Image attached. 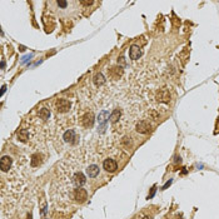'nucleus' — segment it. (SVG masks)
Here are the masks:
<instances>
[{
    "label": "nucleus",
    "mask_w": 219,
    "mask_h": 219,
    "mask_svg": "<svg viewBox=\"0 0 219 219\" xmlns=\"http://www.w3.org/2000/svg\"><path fill=\"white\" fill-rule=\"evenodd\" d=\"M103 168L106 170L108 173H114L116 169H118V164H116V162L114 159H105L104 163H103Z\"/></svg>",
    "instance_id": "1"
},
{
    "label": "nucleus",
    "mask_w": 219,
    "mask_h": 219,
    "mask_svg": "<svg viewBox=\"0 0 219 219\" xmlns=\"http://www.w3.org/2000/svg\"><path fill=\"white\" fill-rule=\"evenodd\" d=\"M70 109V101L66 99H58L56 101V110L59 113H65Z\"/></svg>",
    "instance_id": "2"
},
{
    "label": "nucleus",
    "mask_w": 219,
    "mask_h": 219,
    "mask_svg": "<svg viewBox=\"0 0 219 219\" xmlns=\"http://www.w3.org/2000/svg\"><path fill=\"white\" fill-rule=\"evenodd\" d=\"M150 130H152V126L145 120H142L137 124V132L140 133V134H147V133H149Z\"/></svg>",
    "instance_id": "3"
},
{
    "label": "nucleus",
    "mask_w": 219,
    "mask_h": 219,
    "mask_svg": "<svg viewBox=\"0 0 219 219\" xmlns=\"http://www.w3.org/2000/svg\"><path fill=\"white\" fill-rule=\"evenodd\" d=\"M94 124V115L93 113H87L82 118V125L85 128H92Z\"/></svg>",
    "instance_id": "4"
},
{
    "label": "nucleus",
    "mask_w": 219,
    "mask_h": 219,
    "mask_svg": "<svg viewBox=\"0 0 219 219\" xmlns=\"http://www.w3.org/2000/svg\"><path fill=\"white\" fill-rule=\"evenodd\" d=\"M63 139H64V142H66V143H69V144L75 143V139H77L75 132H74L73 129L66 130L65 133H64V135H63Z\"/></svg>",
    "instance_id": "5"
},
{
    "label": "nucleus",
    "mask_w": 219,
    "mask_h": 219,
    "mask_svg": "<svg viewBox=\"0 0 219 219\" xmlns=\"http://www.w3.org/2000/svg\"><path fill=\"white\" fill-rule=\"evenodd\" d=\"M157 100L160 103H168L170 100V94L167 89H162L160 92L157 94Z\"/></svg>",
    "instance_id": "6"
},
{
    "label": "nucleus",
    "mask_w": 219,
    "mask_h": 219,
    "mask_svg": "<svg viewBox=\"0 0 219 219\" xmlns=\"http://www.w3.org/2000/svg\"><path fill=\"white\" fill-rule=\"evenodd\" d=\"M129 56H130V59H133V60H138L142 56V49L138 45H133L130 48Z\"/></svg>",
    "instance_id": "7"
},
{
    "label": "nucleus",
    "mask_w": 219,
    "mask_h": 219,
    "mask_svg": "<svg viewBox=\"0 0 219 219\" xmlns=\"http://www.w3.org/2000/svg\"><path fill=\"white\" fill-rule=\"evenodd\" d=\"M0 167H1V170L3 172H8V170L10 169V167H12V158L5 155L1 158V160H0Z\"/></svg>",
    "instance_id": "8"
},
{
    "label": "nucleus",
    "mask_w": 219,
    "mask_h": 219,
    "mask_svg": "<svg viewBox=\"0 0 219 219\" xmlns=\"http://www.w3.org/2000/svg\"><path fill=\"white\" fill-rule=\"evenodd\" d=\"M87 198H88V192L85 189L79 188V189L75 190V199H77V202L83 203V202H85V199H87Z\"/></svg>",
    "instance_id": "9"
},
{
    "label": "nucleus",
    "mask_w": 219,
    "mask_h": 219,
    "mask_svg": "<svg viewBox=\"0 0 219 219\" xmlns=\"http://www.w3.org/2000/svg\"><path fill=\"white\" fill-rule=\"evenodd\" d=\"M108 119H109V111L103 110L99 114V116H98V121H99V125H100L101 129H104V126L106 124V121H108Z\"/></svg>",
    "instance_id": "10"
},
{
    "label": "nucleus",
    "mask_w": 219,
    "mask_h": 219,
    "mask_svg": "<svg viewBox=\"0 0 219 219\" xmlns=\"http://www.w3.org/2000/svg\"><path fill=\"white\" fill-rule=\"evenodd\" d=\"M87 174H88L89 178L98 177V174H99V167H98V165H95V164L89 165L88 169H87Z\"/></svg>",
    "instance_id": "11"
},
{
    "label": "nucleus",
    "mask_w": 219,
    "mask_h": 219,
    "mask_svg": "<svg viewBox=\"0 0 219 219\" xmlns=\"http://www.w3.org/2000/svg\"><path fill=\"white\" fill-rule=\"evenodd\" d=\"M85 181H87V179H85L84 174L83 173H77L75 175H74V183H75L77 186H82L85 184Z\"/></svg>",
    "instance_id": "12"
},
{
    "label": "nucleus",
    "mask_w": 219,
    "mask_h": 219,
    "mask_svg": "<svg viewBox=\"0 0 219 219\" xmlns=\"http://www.w3.org/2000/svg\"><path fill=\"white\" fill-rule=\"evenodd\" d=\"M93 82H94V84L95 85H103L104 83H105V78H104V75L101 73H99V74H97V75L94 77V79H93Z\"/></svg>",
    "instance_id": "13"
},
{
    "label": "nucleus",
    "mask_w": 219,
    "mask_h": 219,
    "mask_svg": "<svg viewBox=\"0 0 219 219\" xmlns=\"http://www.w3.org/2000/svg\"><path fill=\"white\" fill-rule=\"evenodd\" d=\"M110 74H111V77H113L114 79H118L123 74V69L120 66L119 68H111L110 69Z\"/></svg>",
    "instance_id": "14"
},
{
    "label": "nucleus",
    "mask_w": 219,
    "mask_h": 219,
    "mask_svg": "<svg viewBox=\"0 0 219 219\" xmlns=\"http://www.w3.org/2000/svg\"><path fill=\"white\" fill-rule=\"evenodd\" d=\"M18 138L21 140V142H26L29 139V134H28V130L26 129H21L19 133H18Z\"/></svg>",
    "instance_id": "15"
},
{
    "label": "nucleus",
    "mask_w": 219,
    "mask_h": 219,
    "mask_svg": "<svg viewBox=\"0 0 219 219\" xmlns=\"http://www.w3.org/2000/svg\"><path fill=\"white\" fill-rule=\"evenodd\" d=\"M39 116H40L41 119H44V120L49 119V116H50V111H49V109H46V108H41V109L39 110Z\"/></svg>",
    "instance_id": "16"
},
{
    "label": "nucleus",
    "mask_w": 219,
    "mask_h": 219,
    "mask_svg": "<svg viewBox=\"0 0 219 219\" xmlns=\"http://www.w3.org/2000/svg\"><path fill=\"white\" fill-rule=\"evenodd\" d=\"M120 110L119 109H115L114 111H113V113H111V115H110V121L111 123H116V121H118V119L120 118Z\"/></svg>",
    "instance_id": "17"
},
{
    "label": "nucleus",
    "mask_w": 219,
    "mask_h": 219,
    "mask_svg": "<svg viewBox=\"0 0 219 219\" xmlns=\"http://www.w3.org/2000/svg\"><path fill=\"white\" fill-rule=\"evenodd\" d=\"M38 159H40L39 155H34V157H33V160H31V165H33V167H36V165L39 164V163H38Z\"/></svg>",
    "instance_id": "18"
},
{
    "label": "nucleus",
    "mask_w": 219,
    "mask_h": 219,
    "mask_svg": "<svg viewBox=\"0 0 219 219\" xmlns=\"http://www.w3.org/2000/svg\"><path fill=\"white\" fill-rule=\"evenodd\" d=\"M155 192H157V186H155V185H154V186H153V188H152V192H150V194H149V195H148V199H150V198H153V197H154V194H155Z\"/></svg>",
    "instance_id": "19"
},
{
    "label": "nucleus",
    "mask_w": 219,
    "mask_h": 219,
    "mask_svg": "<svg viewBox=\"0 0 219 219\" xmlns=\"http://www.w3.org/2000/svg\"><path fill=\"white\" fill-rule=\"evenodd\" d=\"M172 181H173V180H169V181H168V183H167V184H165V185L163 186V188H162V189H167V188H168V186H169L170 184H172Z\"/></svg>",
    "instance_id": "20"
},
{
    "label": "nucleus",
    "mask_w": 219,
    "mask_h": 219,
    "mask_svg": "<svg viewBox=\"0 0 219 219\" xmlns=\"http://www.w3.org/2000/svg\"><path fill=\"white\" fill-rule=\"evenodd\" d=\"M82 4H83V5H92L93 1H82Z\"/></svg>",
    "instance_id": "21"
},
{
    "label": "nucleus",
    "mask_w": 219,
    "mask_h": 219,
    "mask_svg": "<svg viewBox=\"0 0 219 219\" xmlns=\"http://www.w3.org/2000/svg\"><path fill=\"white\" fill-rule=\"evenodd\" d=\"M5 89H7V87H5V85H3V88H1V95L4 94V92H5Z\"/></svg>",
    "instance_id": "22"
},
{
    "label": "nucleus",
    "mask_w": 219,
    "mask_h": 219,
    "mask_svg": "<svg viewBox=\"0 0 219 219\" xmlns=\"http://www.w3.org/2000/svg\"><path fill=\"white\" fill-rule=\"evenodd\" d=\"M143 219H152L150 217H148V215H145V217H143Z\"/></svg>",
    "instance_id": "23"
},
{
    "label": "nucleus",
    "mask_w": 219,
    "mask_h": 219,
    "mask_svg": "<svg viewBox=\"0 0 219 219\" xmlns=\"http://www.w3.org/2000/svg\"><path fill=\"white\" fill-rule=\"evenodd\" d=\"M4 66H5V63H4V60H3V61H1V68L4 69Z\"/></svg>",
    "instance_id": "24"
}]
</instances>
